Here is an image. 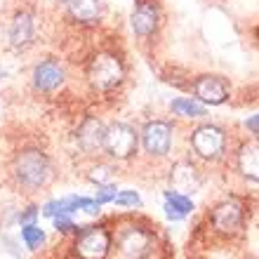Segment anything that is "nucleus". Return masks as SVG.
<instances>
[{
    "instance_id": "nucleus-1",
    "label": "nucleus",
    "mask_w": 259,
    "mask_h": 259,
    "mask_svg": "<svg viewBox=\"0 0 259 259\" xmlns=\"http://www.w3.org/2000/svg\"><path fill=\"white\" fill-rule=\"evenodd\" d=\"M14 175L28 189H40L50 179V160L48 156L38 149L21 151L14 160Z\"/></svg>"
},
{
    "instance_id": "nucleus-2",
    "label": "nucleus",
    "mask_w": 259,
    "mask_h": 259,
    "mask_svg": "<svg viewBox=\"0 0 259 259\" xmlns=\"http://www.w3.org/2000/svg\"><path fill=\"white\" fill-rule=\"evenodd\" d=\"M88 78L92 88L97 90H113L123 80V64L116 55H97L88 66Z\"/></svg>"
},
{
    "instance_id": "nucleus-3",
    "label": "nucleus",
    "mask_w": 259,
    "mask_h": 259,
    "mask_svg": "<svg viewBox=\"0 0 259 259\" xmlns=\"http://www.w3.org/2000/svg\"><path fill=\"white\" fill-rule=\"evenodd\" d=\"M104 149L113 158H130L137 151V132L125 123H113L104 130Z\"/></svg>"
},
{
    "instance_id": "nucleus-4",
    "label": "nucleus",
    "mask_w": 259,
    "mask_h": 259,
    "mask_svg": "<svg viewBox=\"0 0 259 259\" xmlns=\"http://www.w3.org/2000/svg\"><path fill=\"white\" fill-rule=\"evenodd\" d=\"M111 247V236L104 229H88L75 243V252L80 259H104Z\"/></svg>"
},
{
    "instance_id": "nucleus-5",
    "label": "nucleus",
    "mask_w": 259,
    "mask_h": 259,
    "mask_svg": "<svg viewBox=\"0 0 259 259\" xmlns=\"http://www.w3.org/2000/svg\"><path fill=\"white\" fill-rule=\"evenodd\" d=\"M191 144L198 156L203 158H217L224 151V132L214 125H203L198 127L191 137Z\"/></svg>"
},
{
    "instance_id": "nucleus-6",
    "label": "nucleus",
    "mask_w": 259,
    "mask_h": 259,
    "mask_svg": "<svg viewBox=\"0 0 259 259\" xmlns=\"http://www.w3.org/2000/svg\"><path fill=\"white\" fill-rule=\"evenodd\" d=\"M142 142L146 153L151 156H165L172 144V127L167 123H149L142 132Z\"/></svg>"
},
{
    "instance_id": "nucleus-7",
    "label": "nucleus",
    "mask_w": 259,
    "mask_h": 259,
    "mask_svg": "<svg viewBox=\"0 0 259 259\" xmlns=\"http://www.w3.org/2000/svg\"><path fill=\"white\" fill-rule=\"evenodd\" d=\"M196 95L200 102L210 104V106H219V104H224L229 99V88L217 75H203L196 82Z\"/></svg>"
},
{
    "instance_id": "nucleus-8",
    "label": "nucleus",
    "mask_w": 259,
    "mask_h": 259,
    "mask_svg": "<svg viewBox=\"0 0 259 259\" xmlns=\"http://www.w3.org/2000/svg\"><path fill=\"white\" fill-rule=\"evenodd\" d=\"M64 82V68L55 59H45L33 71V85L42 92H52Z\"/></svg>"
},
{
    "instance_id": "nucleus-9",
    "label": "nucleus",
    "mask_w": 259,
    "mask_h": 259,
    "mask_svg": "<svg viewBox=\"0 0 259 259\" xmlns=\"http://www.w3.org/2000/svg\"><path fill=\"white\" fill-rule=\"evenodd\" d=\"M170 179H172V186H175V191L182 193V196L198 191V189H200V184H203V179H200V172H198L191 163H177L175 167H172Z\"/></svg>"
},
{
    "instance_id": "nucleus-10",
    "label": "nucleus",
    "mask_w": 259,
    "mask_h": 259,
    "mask_svg": "<svg viewBox=\"0 0 259 259\" xmlns=\"http://www.w3.org/2000/svg\"><path fill=\"white\" fill-rule=\"evenodd\" d=\"M212 222L214 229L222 233H233L243 222V210L236 200H226V203L217 205V210L212 212Z\"/></svg>"
},
{
    "instance_id": "nucleus-11",
    "label": "nucleus",
    "mask_w": 259,
    "mask_h": 259,
    "mask_svg": "<svg viewBox=\"0 0 259 259\" xmlns=\"http://www.w3.org/2000/svg\"><path fill=\"white\" fill-rule=\"evenodd\" d=\"M158 26V10L153 3H146V0H139L132 12V28H135L137 35H151Z\"/></svg>"
},
{
    "instance_id": "nucleus-12",
    "label": "nucleus",
    "mask_w": 259,
    "mask_h": 259,
    "mask_svg": "<svg viewBox=\"0 0 259 259\" xmlns=\"http://www.w3.org/2000/svg\"><path fill=\"white\" fill-rule=\"evenodd\" d=\"M33 17L28 12H21L14 17L12 26H10V45H12L14 50H21L26 48V45H31V40H33Z\"/></svg>"
},
{
    "instance_id": "nucleus-13",
    "label": "nucleus",
    "mask_w": 259,
    "mask_h": 259,
    "mask_svg": "<svg viewBox=\"0 0 259 259\" xmlns=\"http://www.w3.org/2000/svg\"><path fill=\"white\" fill-rule=\"evenodd\" d=\"M78 144L82 151H97L99 146H104V127L99 120L88 118L78 130Z\"/></svg>"
},
{
    "instance_id": "nucleus-14",
    "label": "nucleus",
    "mask_w": 259,
    "mask_h": 259,
    "mask_svg": "<svg viewBox=\"0 0 259 259\" xmlns=\"http://www.w3.org/2000/svg\"><path fill=\"white\" fill-rule=\"evenodd\" d=\"M68 12L80 24H95L99 21L102 5H99V0H68Z\"/></svg>"
},
{
    "instance_id": "nucleus-15",
    "label": "nucleus",
    "mask_w": 259,
    "mask_h": 259,
    "mask_svg": "<svg viewBox=\"0 0 259 259\" xmlns=\"http://www.w3.org/2000/svg\"><path fill=\"white\" fill-rule=\"evenodd\" d=\"M149 245H151V238L144 231H139V229H130V231H125L123 240H120L123 252L127 254V257H135V259L142 257V254H146Z\"/></svg>"
},
{
    "instance_id": "nucleus-16",
    "label": "nucleus",
    "mask_w": 259,
    "mask_h": 259,
    "mask_svg": "<svg viewBox=\"0 0 259 259\" xmlns=\"http://www.w3.org/2000/svg\"><path fill=\"white\" fill-rule=\"evenodd\" d=\"M238 167L247 179L259 182V144H245L238 153Z\"/></svg>"
},
{
    "instance_id": "nucleus-17",
    "label": "nucleus",
    "mask_w": 259,
    "mask_h": 259,
    "mask_svg": "<svg viewBox=\"0 0 259 259\" xmlns=\"http://www.w3.org/2000/svg\"><path fill=\"white\" fill-rule=\"evenodd\" d=\"M193 210V203L191 198L182 196V193L177 191H167L165 193V214H167V219H184L189 212Z\"/></svg>"
},
{
    "instance_id": "nucleus-18",
    "label": "nucleus",
    "mask_w": 259,
    "mask_h": 259,
    "mask_svg": "<svg viewBox=\"0 0 259 259\" xmlns=\"http://www.w3.org/2000/svg\"><path fill=\"white\" fill-rule=\"evenodd\" d=\"M172 111H175L177 116H182V118H200V116H205V106H200V104L193 102V99H186V97L175 99V102H172Z\"/></svg>"
},
{
    "instance_id": "nucleus-19",
    "label": "nucleus",
    "mask_w": 259,
    "mask_h": 259,
    "mask_svg": "<svg viewBox=\"0 0 259 259\" xmlns=\"http://www.w3.org/2000/svg\"><path fill=\"white\" fill-rule=\"evenodd\" d=\"M21 238H24L28 250H38V247L45 243V233L35 224H26V226H21Z\"/></svg>"
},
{
    "instance_id": "nucleus-20",
    "label": "nucleus",
    "mask_w": 259,
    "mask_h": 259,
    "mask_svg": "<svg viewBox=\"0 0 259 259\" xmlns=\"http://www.w3.org/2000/svg\"><path fill=\"white\" fill-rule=\"evenodd\" d=\"M113 203L123 205V207H135V205H142V198L137 196L135 191H120V193H116Z\"/></svg>"
},
{
    "instance_id": "nucleus-21",
    "label": "nucleus",
    "mask_w": 259,
    "mask_h": 259,
    "mask_svg": "<svg viewBox=\"0 0 259 259\" xmlns=\"http://www.w3.org/2000/svg\"><path fill=\"white\" fill-rule=\"evenodd\" d=\"M113 198H116V189L113 186H109V184H104L99 191H97V203L99 205H104V203H113Z\"/></svg>"
},
{
    "instance_id": "nucleus-22",
    "label": "nucleus",
    "mask_w": 259,
    "mask_h": 259,
    "mask_svg": "<svg viewBox=\"0 0 259 259\" xmlns=\"http://www.w3.org/2000/svg\"><path fill=\"white\" fill-rule=\"evenodd\" d=\"M55 219V226H57V231H64V233H71V231H75V224L68 219V214H57V217H52Z\"/></svg>"
},
{
    "instance_id": "nucleus-23",
    "label": "nucleus",
    "mask_w": 259,
    "mask_h": 259,
    "mask_svg": "<svg viewBox=\"0 0 259 259\" xmlns=\"http://www.w3.org/2000/svg\"><path fill=\"white\" fill-rule=\"evenodd\" d=\"M109 167H99V170H95L92 172V182H97L99 186H104V184H109L111 182V175H109Z\"/></svg>"
},
{
    "instance_id": "nucleus-24",
    "label": "nucleus",
    "mask_w": 259,
    "mask_h": 259,
    "mask_svg": "<svg viewBox=\"0 0 259 259\" xmlns=\"http://www.w3.org/2000/svg\"><path fill=\"white\" fill-rule=\"evenodd\" d=\"M38 217V210H35V207H28L26 212H24V214H21L19 217V222H21V226H26V224H33V219Z\"/></svg>"
},
{
    "instance_id": "nucleus-25",
    "label": "nucleus",
    "mask_w": 259,
    "mask_h": 259,
    "mask_svg": "<svg viewBox=\"0 0 259 259\" xmlns=\"http://www.w3.org/2000/svg\"><path fill=\"white\" fill-rule=\"evenodd\" d=\"M245 127L252 132V135H259V113L257 116H252V118H247L245 120Z\"/></svg>"
},
{
    "instance_id": "nucleus-26",
    "label": "nucleus",
    "mask_w": 259,
    "mask_h": 259,
    "mask_svg": "<svg viewBox=\"0 0 259 259\" xmlns=\"http://www.w3.org/2000/svg\"><path fill=\"white\" fill-rule=\"evenodd\" d=\"M62 3H68V0H62Z\"/></svg>"
}]
</instances>
